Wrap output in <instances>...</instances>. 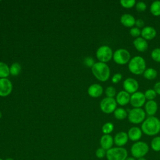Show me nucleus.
Here are the masks:
<instances>
[{"label": "nucleus", "mask_w": 160, "mask_h": 160, "mask_svg": "<svg viewBox=\"0 0 160 160\" xmlns=\"http://www.w3.org/2000/svg\"><path fill=\"white\" fill-rule=\"evenodd\" d=\"M9 74V68L8 65L4 62H0V78H6Z\"/></svg>", "instance_id": "25"}, {"label": "nucleus", "mask_w": 160, "mask_h": 160, "mask_svg": "<svg viewBox=\"0 0 160 160\" xmlns=\"http://www.w3.org/2000/svg\"><path fill=\"white\" fill-rule=\"evenodd\" d=\"M1 116H2V113H1V112L0 111V118H1Z\"/></svg>", "instance_id": "43"}, {"label": "nucleus", "mask_w": 160, "mask_h": 160, "mask_svg": "<svg viewBox=\"0 0 160 160\" xmlns=\"http://www.w3.org/2000/svg\"><path fill=\"white\" fill-rule=\"evenodd\" d=\"M131 94L125 91L124 90L120 91L116 96V101L118 104L124 106L129 103Z\"/></svg>", "instance_id": "13"}, {"label": "nucleus", "mask_w": 160, "mask_h": 160, "mask_svg": "<svg viewBox=\"0 0 160 160\" xmlns=\"http://www.w3.org/2000/svg\"><path fill=\"white\" fill-rule=\"evenodd\" d=\"M117 102L116 99L112 98H104L100 102L101 110L106 113L110 114L114 112L115 109L117 108Z\"/></svg>", "instance_id": "9"}, {"label": "nucleus", "mask_w": 160, "mask_h": 160, "mask_svg": "<svg viewBox=\"0 0 160 160\" xmlns=\"http://www.w3.org/2000/svg\"><path fill=\"white\" fill-rule=\"evenodd\" d=\"M12 85L11 82L7 78L0 79V96H8L12 91Z\"/></svg>", "instance_id": "12"}, {"label": "nucleus", "mask_w": 160, "mask_h": 160, "mask_svg": "<svg viewBox=\"0 0 160 160\" xmlns=\"http://www.w3.org/2000/svg\"><path fill=\"white\" fill-rule=\"evenodd\" d=\"M122 79V75L121 73H116L114 74L112 78H111V81L113 84H117L118 82H119Z\"/></svg>", "instance_id": "36"}, {"label": "nucleus", "mask_w": 160, "mask_h": 160, "mask_svg": "<svg viewBox=\"0 0 160 160\" xmlns=\"http://www.w3.org/2000/svg\"><path fill=\"white\" fill-rule=\"evenodd\" d=\"M150 12L154 16H160V1H154L150 5Z\"/></svg>", "instance_id": "24"}, {"label": "nucleus", "mask_w": 160, "mask_h": 160, "mask_svg": "<svg viewBox=\"0 0 160 160\" xmlns=\"http://www.w3.org/2000/svg\"><path fill=\"white\" fill-rule=\"evenodd\" d=\"M105 93L107 97L108 98H114V96H116V89L114 87L111 86H108L106 90H105Z\"/></svg>", "instance_id": "32"}, {"label": "nucleus", "mask_w": 160, "mask_h": 160, "mask_svg": "<svg viewBox=\"0 0 160 160\" xmlns=\"http://www.w3.org/2000/svg\"><path fill=\"white\" fill-rule=\"evenodd\" d=\"M144 96L146 98V99L148 101L154 100L157 94L155 92V91L153 89H148L144 92Z\"/></svg>", "instance_id": "29"}, {"label": "nucleus", "mask_w": 160, "mask_h": 160, "mask_svg": "<svg viewBox=\"0 0 160 160\" xmlns=\"http://www.w3.org/2000/svg\"><path fill=\"white\" fill-rule=\"evenodd\" d=\"M141 33V30L139 28H137L136 26H134V27L131 28L130 29V30H129L130 35L132 37L135 38L140 37Z\"/></svg>", "instance_id": "33"}, {"label": "nucleus", "mask_w": 160, "mask_h": 160, "mask_svg": "<svg viewBox=\"0 0 160 160\" xmlns=\"http://www.w3.org/2000/svg\"><path fill=\"white\" fill-rule=\"evenodd\" d=\"M114 144V138L110 134H104L100 139L101 148H103L106 151L109 150L112 148Z\"/></svg>", "instance_id": "19"}, {"label": "nucleus", "mask_w": 160, "mask_h": 160, "mask_svg": "<svg viewBox=\"0 0 160 160\" xmlns=\"http://www.w3.org/2000/svg\"><path fill=\"white\" fill-rule=\"evenodd\" d=\"M121 23L126 28H132L135 25L136 19L134 17L129 13H125L120 17Z\"/></svg>", "instance_id": "20"}, {"label": "nucleus", "mask_w": 160, "mask_h": 160, "mask_svg": "<svg viewBox=\"0 0 160 160\" xmlns=\"http://www.w3.org/2000/svg\"><path fill=\"white\" fill-rule=\"evenodd\" d=\"M92 72L96 79L99 81L104 82L108 80L110 76V68L106 63L102 62H95L91 68Z\"/></svg>", "instance_id": "2"}, {"label": "nucleus", "mask_w": 160, "mask_h": 160, "mask_svg": "<svg viewBox=\"0 0 160 160\" xmlns=\"http://www.w3.org/2000/svg\"><path fill=\"white\" fill-rule=\"evenodd\" d=\"M135 8H136V9L137 10V11L143 12L146 9L147 5L143 1H138V2H136V5H135Z\"/></svg>", "instance_id": "34"}, {"label": "nucleus", "mask_w": 160, "mask_h": 160, "mask_svg": "<svg viewBox=\"0 0 160 160\" xmlns=\"http://www.w3.org/2000/svg\"><path fill=\"white\" fill-rule=\"evenodd\" d=\"M84 62L86 66H87L88 67H91V68H92L93 66V65L95 64L94 59L92 58L91 57L86 58L84 60Z\"/></svg>", "instance_id": "37"}, {"label": "nucleus", "mask_w": 160, "mask_h": 160, "mask_svg": "<svg viewBox=\"0 0 160 160\" xmlns=\"http://www.w3.org/2000/svg\"><path fill=\"white\" fill-rule=\"evenodd\" d=\"M158 106L154 100L147 101L144 104V111L148 116H154L157 112Z\"/></svg>", "instance_id": "16"}, {"label": "nucleus", "mask_w": 160, "mask_h": 160, "mask_svg": "<svg viewBox=\"0 0 160 160\" xmlns=\"http://www.w3.org/2000/svg\"><path fill=\"white\" fill-rule=\"evenodd\" d=\"M108 160H125L128 157V152L123 147H112L106 151Z\"/></svg>", "instance_id": "5"}, {"label": "nucleus", "mask_w": 160, "mask_h": 160, "mask_svg": "<svg viewBox=\"0 0 160 160\" xmlns=\"http://www.w3.org/2000/svg\"><path fill=\"white\" fill-rule=\"evenodd\" d=\"M21 69V65L18 62H15L9 68V72L11 75L17 76L19 74Z\"/></svg>", "instance_id": "28"}, {"label": "nucleus", "mask_w": 160, "mask_h": 160, "mask_svg": "<svg viewBox=\"0 0 160 160\" xmlns=\"http://www.w3.org/2000/svg\"><path fill=\"white\" fill-rule=\"evenodd\" d=\"M95 154L98 158L102 159L106 156V151L102 148H99L96 149Z\"/></svg>", "instance_id": "35"}, {"label": "nucleus", "mask_w": 160, "mask_h": 160, "mask_svg": "<svg viewBox=\"0 0 160 160\" xmlns=\"http://www.w3.org/2000/svg\"><path fill=\"white\" fill-rule=\"evenodd\" d=\"M88 92L91 97L98 98L102 95L103 92V88L99 84H93L89 87Z\"/></svg>", "instance_id": "21"}, {"label": "nucleus", "mask_w": 160, "mask_h": 160, "mask_svg": "<svg viewBox=\"0 0 160 160\" xmlns=\"http://www.w3.org/2000/svg\"><path fill=\"white\" fill-rule=\"evenodd\" d=\"M137 160H147V159L146 158H141L137 159Z\"/></svg>", "instance_id": "41"}, {"label": "nucleus", "mask_w": 160, "mask_h": 160, "mask_svg": "<svg viewBox=\"0 0 160 160\" xmlns=\"http://www.w3.org/2000/svg\"><path fill=\"white\" fill-rule=\"evenodd\" d=\"M141 129L147 136H156L160 132V119L154 116H148L142 122Z\"/></svg>", "instance_id": "1"}, {"label": "nucleus", "mask_w": 160, "mask_h": 160, "mask_svg": "<svg viewBox=\"0 0 160 160\" xmlns=\"http://www.w3.org/2000/svg\"><path fill=\"white\" fill-rule=\"evenodd\" d=\"M156 30L152 26H145L141 29V36L146 41L153 39L156 36Z\"/></svg>", "instance_id": "17"}, {"label": "nucleus", "mask_w": 160, "mask_h": 160, "mask_svg": "<svg viewBox=\"0 0 160 160\" xmlns=\"http://www.w3.org/2000/svg\"><path fill=\"white\" fill-rule=\"evenodd\" d=\"M151 58L157 62H160V48H156L152 49L151 53Z\"/></svg>", "instance_id": "31"}, {"label": "nucleus", "mask_w": 160, "mask_h": 160, "mask_svg": "<svg viewBox=\"0 0 160 160\" xmlns=\"http://www.w3.org/2000/svg\"><path fill=\"white\" fill-rule=\"evenodd\" d=\"M149 145L141 141L135 142L131 147V153L133 158L135 159H139L144 158L149 152Z\"/></svg>", "instance_id": "4"}, {"label": "nucleus", "mask_w": 160, "mask_h": 160, "mask_svg": "<svg viewBox=\"0 0 160 160\" xmlns=\"http://www.w3.org/2000/svg\"><path fill=\"white\" fill-rule=\"evenodd\" d=\"M0 160H3L2 159H1V158H0Z\"/></svg>", "instance_id": "44"}, {"label": "nucleus", "mask_w": 160, "mask_h": 160, "mask_svg": "<svg viewBox=\"0 0 160 160\" xmlns=\"http://www.w3.org/2000/svg\"><path fill=\"white\" fill-rule=\"evenodd\" d=\"M153 89L155 91L157 94L160 95V81H158L154 84Z\"/></svg>", "instance_id": "39"}, {"label": "nucleus", "mask_w": 160, "mask_h": 160, "mask_svg": "<svg viewBox=\"0 0 160 160\" xmlns=\"http://www.w3.org/2000/svg\"><path fill=\"white\" fill-rule=\"evenodd\" d=\"M132 44L135 49L141 52H145L148 49V41L142 37L135 38L132 42Z\"/></svg>", "instance_id": "18"}, {"label": "nucleus", "mask_w": 160, "mask_h": 160, "mask_svg": "<svg viewBox=\"0 0 160 160\" xmlns=\"http://www.w3.org/2000/svg\"><path fill=\"white\" fill-rule=\"evenodd\" d=\"M127 133H128L129 139L134 142L139 141L142 135V131L141 129L137 126L131 127L128 130Z\"/></svg>", "instance_id": "15"}, {"label": "nucleus", "mask_w": 160, "mask_h": 160, "mask_svg": "<svg viewBox=\"0 0 160 160\" xmlns=\"http://www.w3.org/2000/svg\"><path fill=\"white\" fill-rule=\"evenodd\" d=\"M114 124L111 122H106L102 127V131L104 133V134H110L113 130H114Z\"/></svg>", "instance_id": "27"}, {"label": "nucleus", "mask_w": 160, "mask_h": 160, "mask_svg": "<svg viewBox=\"0 0 160 160\" xmlns=\"http://www.w3.org/2000/svg\"><path fill=\"white\" fill-rule=\"evenodd\" d=\"M125 160H136V159H135L134 158H133L132 156H131V157H128Z\"/></svg>", "instance_id": "40"}, {"label": "nucleus", "mask_w": 160, "mask_h": 160, "mask_svg": "<svg viewBox=\"0 0 160 160\" xmlns=\"http://www.w3.org/2000/svg\"><path fill=\"white\" fill-rule=\"evenodd\" d=\"M113 56V52L112 49L106 45L100 46L96 51V57L99 62H109Z\"/></svg>", "instance_id": "8"}, {"label": "nucleus", "mask_w": 160, "mask_h": 160, "mask_svg": "<svg viewBox=\"0 0 160 160\" xmlns=\"http://www.w3.org/2000/svg\"><path fill=\"white\" fill-rule=\"evenodd\" d=\"M114 118L118 120H124L128 118V112L123 108H117L113 112Z\"/></svg>", "instance_id": "22"}, {"label": "nucleus", "mask_w": 160, "mask_h": 160, "mask_svg": "<svg viewBox=\"0 0 160 160\" xmlns=\"http://www.w3.org/2000/svg\"><path fill=\"white\" fill-rule=\"evenodd\" d=\"M135 26L136 27L138 28H144L145 26V22L144 21L143 19H136V22H135Z\"/></svg>", "instance_id": "38"}, {"label": "nucleus", "mask_w": 160, "mask_h": 160, "mask_svg": "<svg viewBox=\"0 0 160 160\" xmlns=\"http://www.w3.org/2000/svg\"><path fill=\"white\" fill-rule=\"evenodd\" d=\"M122 87L125 91L132 94L138 91L139 89V83L136 79L133 78H128L124 80Z\"/></svg>", "instance_id": "11"}, {"label": "nucleus", "mask_w": 160, "mask_h": 160, "mask_svg": "<svg viewBox=\"0 0 160 160\" xmlns=\"http://www.w3.org/2000/svg\"><path fill=\"white\" fill-rule=\"evenodd\" d=\"M142 74L145 79L148 80H153L157 77L158 72L154 68H149L146 69Z\"/></svg>", "instance_id": "23"}, {"label": "nucleus", "mask_w": 160, "mask_h": 160, "mask_svg": "<svg viewBox=\"0 0 160 160\" xmlns=\"http://www.w3.org/2000/svg\"><path fill=\"white\" fill-rule=\"evenodd\" d=\"M128 133L124 131L118 132L114 137V143L118 147H123L128 142Z\"/></svg>", "instance_id": "14"}, {"label": "nucleus", "mask_w": 160, "mask_h": 160, "mask_svg": "<svg viewBox=\"0 0 160 160\" xmlns=\"http://www.w3.org/2000/svg\"><path fill=\"white\" fill-rule=\"evenodd\" d=\"M119 2L122 7L129 9L135 6L136 1L135 0H121Z\"/></svg>", "instance_id": "30"}, {"label": "nucleus", "mask_w": 160, "mask_h": 160, "mask_svg": "<svg viewBox=\"0 0 160 160\" xmlns=\"http://www.w3.org/2000/svg\"><path fill=\"white\" fill-rule=\"evenodd\" d=\"M5 160H13L12 158H7V159H6Z\"/></svg>", "instance_id": "42"}, {"label": "nucleus", "mask_w": 160, "mask_h": 160, "mask_svg": "<svg viewBox=\"0 0 160 160\" xmlns=\"http://www.w3.org/2000/svg\"><path fill=\"white\" fill-rule=\"evenodd\" d=\"M151 148L156 152L160 151V136H155L151 141Z\"/></svg>", "instance_id": "26"}, {"label": "nucleus", "mask_w": 160, "mask_h": 160, "mask_svg": "<svg viewBox=\"0 0 160 160\" xmlns=\"http://www.w3.org/2000/svg\"><path fill=\"white\" fill-rule=\"evenodd\" d=\"M128 69L129 71L135 74H142L146 69V63L145 59L140 56H136L131 58L128 62Z\"/></svg>", "instance_id": "3"}, {"label": "nucleus", "mask_w": 160, "mask_h": 160, "mask_svg": "<svg viewBox=\"0 0 160 160\" xmlns=\"http://www.w3.org/2000/svg\"><path fill=\"white\" fill-rule=\"evenodd\" d=\"M146 116V114L144 110L141 108H133L129 111L128 114V118L130 122L134 124H138L142 123L145 120Z\"/></svg>", "instance_id": "6"}, {"label": "nucleus", "mask_w": 160, "mask_h": 160, "mask_svg": "<svg viewBox=\"0 0 160 160\" xmlns=\"http://www.w3.org/2000/svg\"><path fill=\"white\" fill-rule=\"evenodd\" d=\"M146 102L144 94L141 91H137L132 94L130 97L129 103L133 108H141Z\"/></svg>", "instance_id": "10"}, {"label": "nucleus", "mask_w": 160, "mask_h": 160, "mask_svg": "<svg viewBox=\"0 0 160 160\" xmlns=\"http://www.w3.org/2000/svg\"><path fill=\"white\" fill-rule=\"evenodd\" d=\"M112 59L114 61L119 65H124L131 59V54L128 50L124 48H119L113 52Z\"/></svg>", "instance_id": "7"}]
</instances>
